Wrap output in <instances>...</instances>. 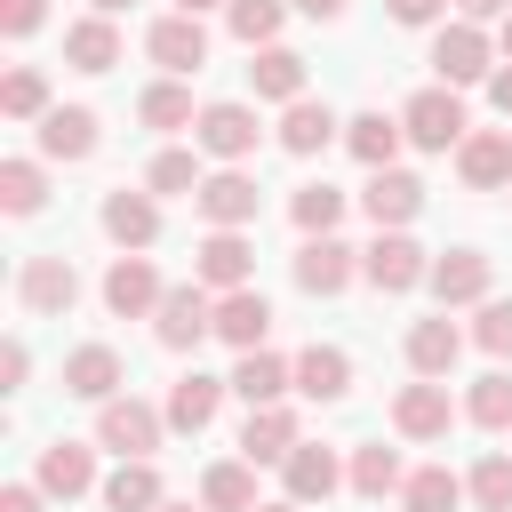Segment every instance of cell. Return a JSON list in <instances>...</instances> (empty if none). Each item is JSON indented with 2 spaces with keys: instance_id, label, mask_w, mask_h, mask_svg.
Instances as JSON below:
<instances>
[{
  "instance_id": "cell-2",
  "label": "cell",
  "mask_w": 512,
  "mask_h": 512,
  "mask_svg": "<svg viewBox=\"0 0 512 512\" xmlns=\"http://www.w3.org/2000/svg\"><path fill=\"white\" fill-rule=\"evenodd\" d=\"M400 128H408V144H416V152H456V144L472 136V120H464V96H456L448 80L416 88V96L400 104Z\"/></svg>"
},
{
  "instance_id": "cell-56",
  "label": "cell",
  "mask_w": 512,
  "mask_h": 512,
  "mask_svg": "<svg viewBox=\"0 0 512 512\" xmlns=\"http://www.w3.org/2000/svg\"><path fill=\"white\" fill-rule=\"evenodd\" d=\"M160 512H208V504H176V496H168V504H160Z\"/></svg>"
},
{
  "instance_id": "cell-34",
  "label": "cell",
  "mask_w": 512,
  "mask_h": 512,
  "mask_svg": "<svg viewBox=\"0 0 512 512\" xmlns=\"http://www.w3.org/2000/svg\"><path fill=\"white\" fill-rule=\"evenodd\" d=\"M136 120H144L152 136H176V128H192V120H200V104H192V88H184L176 72H160V80L136 96Z\"/></svg>"
},
{
  "instance_id": "cell-19",
  "label": "cell",
  "mask_w": 512,
  "mask_h": 512,
  "mask_svg": "<svg viewBox=\"0 0 512 512\" xmlns=\"http://www.w3.org/2000/svg\"><path fill=\"white\" fill-rule=\"evenodd\" d=\"M456 176L464 192H512V128H472L456 144Z\"/></svg>"
},
{
  "instance_id": "cell-22",
  "label": "cell",
  "mask_w": 512,
  "mask_h": 512,
  "mask_svg": "<svg viewBox=\"0 0 512 512\" xmlns=\"http://www.w3.org/2000/svg\"><path fill=\"white\" fill-rule=\"evenodd\" d=\"M120 384H128V368H120V352H112V344H72V352H64V392H72V400L104 408Z\"/></svg>"
},
{
  "instance_id": "cell-1",
  "label": "cell",
  "mask_w": 512,
  "mask_h": 512,
  "mask_svg": "<svg viewBox=\"0 0 512 512\" xmlns=\"http://www.w3.org/2000/svg\"><path fill=\"white\" fill-rule=\"evenodd\" d=\"M448 88H488V72H496V32L488 24H472V16H456V24H440L432 32V56H424Z\"/></svg>"
},
{
  "instance_id": "cell-31",
  "label": "cell",
  "mask_w": 512,
  "mask_h": 512,
  "mask_svg": "<svg viewBox=\"0 0 512 512\" xmlns=\"http://www.w3.org/2000/svg\"><path fill=\"white\" fill-rule=\"evenodd\" d=\"M232 392H240L248 408L288 400V392H296V360H280V352H264V344H256V352H240V360H232Z\"/></svg>"
},
{
  "instance_id": "cell-13",
  "label": "cell",
  "mask_w": 512,
  "mask_h": 512,
  "mask_svg": "<svg viewBox=\"0 0 512 512\" xmlns=\"http://www.w3.org/2000/svg\"><path fill=\"white\" fill-rule=\"evenodd\" d=\"M424 288L440 296V312H464V304H488V296H496V264H488L480 248H440Z\"/></svg>"
},
{
  "instance_id": "cell-9",
  "label": "cell",
  "mask_w": 512,
  "mask_h": 512,
  "mask_svg": "<svg viewBox=\"0 0 512 512\" xmlns=\"http://www.w3.org/2000/svg\"><path fill=\"white\" fill-rule=\"evenodd\" d=\"M192 208H200V224H208V232H248V224H256V208H264V192H256V176H248V168H208V184L192 192Z\"/></svg>"
},
{
  "instance_id": "cell-51",
  "label": "cell",
  "mask_w": 512,
  "mask_h": 512,
  "mask_svg": "<svg viewBox=\"0 0 512 512\" xmlns=\"http://www.w3.org/2000/svg\"><path fill=\"white\" fill-rule=\"evenodd\" d=\"M344 8L352 0H296V16H312V24H344Z\"/></svg>"
},
{
  "instance_id": "cell-30",
  "label": "cell",
  "mask_w": 512,
  "mask_h": 512,
  "mask_svg": "<svg viewBox=\"0 0 512 512\" xmlns=\"http://www.w3.org/2000/svg\"><path fill=\"white\" fill-rule=\"evenodd\" d=\"M296 392L320 400V408L344 400V392H352V352H344V344H304V352H296Z\"/></svg>"
},
{
  "instance_id": "cell-8",
  "label": "cell",
  "mask_w": 512,
  "mask_h": 512,
  "mask_svg": "<svg viewBox=\"0 0 512 512\" xmlns=\"http://www.w3.org/2000/svg\"><path fill=\"white\" fill-rule=\"evenodd\" d=\"M160 296H168V280L152 272L144 248H120V256L104 264V312H112V320H152Z\"/></svg>"
},
{
  "instance_id": "cell-36",
  "label": "cell",
  "mask_w": 512,
  "mask_h": 512,
  "mask_svg": "<svg viewBox=\"0 0 512 512\" xmlns=\"http://www.w3.org/2000/svg\"><path fill=\"white\" fill-rule=\"evenodd\" d=\"M200 504H208V512H256V464H248V456L208 464V472H200Z\"/></svg>"
},
{
  "instance_id": "cell-20",
  "label": "cell",
  "mask_w": 512,
  "mask_h": 512,
  "mask_svg": "<svg viewBox=\"0 0 512 512\" xmlns=\"http://www.w3.org/2000/svg\"><path fill=\"white\" fill-rule=\"evenodd\" d=\"M272 136H280L288 160H312V152H328V144L344 136V120H336L320 96H296V104H280V128H272Z\"/></svg>"
},
{
  "instance_id": "cell-16",
  "label": "cell",
  "mask_w": 512,
  "mask_h": 512,
  "mask_svg": "<svg viewBox=\"0 0 512 512\" xmlns=\"http://www.w3.org/2000/svg\"><path fill=\"white\" fill-rule=\"evenodd\" d=\"M96 224H104V240H112V248H152V240H160V192H144V184H136V192H128V184H120V192H104Z\"/></svg>"
},
{
  "instance_id": "cell-48",
  "label": "cell",
  "mask_w": 512,
  "mask_h": 512,
  "mask_svg": "<svg viewBox=\"0 0 512 512\" xmlns=\"http://www.w3.org/2000/svg\"><path fill=\"white\" fill-rule=\"evenodd\" d=\"M0 512H48V488L40 480H8L0 488Z\"/></svg>"
},
{
  "instance_id": "cell-53",
  "label": "cell",
  "mask_w": 512,
  "mask_h": 512,
  "mask_svg": "<svg viewBox=\"0 0 512 512\" xmlns=\"http://www.w3.org/2000/svg\"><path fill=\"white\" fill-rule=\"evenodd\" d=\"M496 56H504V64H512V16H504V24H496Z\"/></svg>"
},
{
  "instance_id": "cell-7",
  "label": "cell",
  "mask_w": 512,
  "mask_h": 512,
  "mask_svg": "<svg viewBox=\"0 0 512 512\" xmlns=\"http://www.w3.org/2000/svg\"><path fill=\"white\" fill-rule=\"evenodd\" d=\"M16 304H24L32 320H64V312L80 304V272H72V256H56V248L24 256V272H16Z\"/></svg>"
},
{
  "instance_id": "cell-4",
  "label": "cell",
  "mask_w": 512,
  "mask_h": 512,
  "mask_svg": "<svg viewBox=\"0 0 512 512\" xmlns=\"http://www.w3.org/2000/svg\"><path fill=\"white\" fill-rule=\"evenodd\" d=\"M160 440H168V408H152L136 392H112L96 408V448H112V456H160Z\"/></svg>"
},
{
  "instance_id": "cell-10",
  "label": "cell",
  "mask_w": 512,
  "mask_h": 512,
  "mask_svg": "<svg viewBox=\"0 0 512 512\" xmlns=\"http://www.w3.org/2000/svg\"><path fill=\"white\" fill-rule=\"evenodd\" d=\"M288 272H296L304 296H344L360 280V248H344L336 232H304V248L288 256Z\"/></svg>"
},
{
  "instance_id": "cell-35",
  "label": "cell",
  "mask_w": 512,
  "mask_h": 512,
  "mask_svg": "<svg viewBox=\"0 0 512 512\" xmlns=\"http://www.w3.org/2000/svg\"><path fill=\"white\" fill-rule=\"evenodd\" d=\"M200 160H208L200 144H192V152H184V144H160V152H152V168H144V192H160V200H192V192L208 184V168H200Z\"/></svg>"
},
{
  "instance_id": "cell-29",
  "label": "cell",
  "mask_w": 512,
  "mask_h": 512,
  "mask_svg": "<svg viewBox=\"0 0 512 512\" xmlns=\"http://www.w3.org/2000/svg\"><path fill=\"white\" fill-rule=\"evenodd\" d=\"M400 144H408L400 112H352V120H344V152H352L360 168H392Z\"/></svg>"
},
{
  "instance_id": "cell-25",
  "label": "cell",
  "mask_w": 512,
  "mask_h": 512,
  "mask_svg": "<svg viewBox=\"0 0 512 512\" xmlns=\"http://www.w3.org/2000/svg\"><path fill=\"white\" fill-rule=\"evenodd\" d=\"M464 344H472V328H456L448 312H432V320L408 328V368H416V376H456Z\"/></svg>"
},
{
  "instance_id": "cell-21",
  "label": "cell",
  "mask_w": 512,
  "mask_h": 512,
  "mask_svg": "<svg viewBox=\"0 0 512 512\" xmlns=\"http://www.w3.org/2000/svg\"><path fill=\"white\" fill-rule=\"evenodd\" d=\"M104 144V120L88 104H48L40 112V160H88Z\"/></svg>"
},
{
  "instance_id": "cell-42",
  "label": "cell",
  "mask_w": 512,
  "mask_h": 512,
  "mask_svg": "<svg viewBox=\"0 0 512 512\" xmlns=\"http://www.w3.org/2000/svg\"><path fill=\"white\" fill-rule=\"evenodd\" d=\"M288 216H296V232H336L344 224V192L320 176V184H296L288 192Z\"/></svg>"
},
{
  "instance_id": "cell-17",
  "label": "cell",
  "mask_w": 512,
  "mask_h": 512,
  "mask_svg": "<svg viewBox=\"0 0 512 512\" xmlns=\"http://www.w3.org/2000/svg\"><path fill=\"white\" fill-rule=\"evenodd\" d=\"M192 280L216 288V296H224V288H248V280H256V240H248V232H208V240L192 248Z\"/></svg>"
},
{
  "instance_id": "cell-5",
  "label": "cell",
  "mask_w": 512,
  "mask_h": 512,
  "mask_svg": "<svg viewBox=\"0 0 512 512\" xmlns=\"http://www.w3.org/2000/svg\"><path fill=\"white\" fill-rule=\"evenodd\" d=\"M192 144L208 152V160H224V168H240L256 144H264V120H256V104H200V120H192Z\"/></svg>"
},
{
  "instance_id": "cell-38",
  "label": "cell",
  "mask_w": 512,
  "mask_h": 512,
  "mask_svg": "<svg viewBox=\"0 0 512 512\" xmlns=\"http://www.w3.org/2000/svg\"><path fill=\"white\" fill-rule=\"evenodd\" d=\"M288 8H296V0H232V8H224V32H232L240 48H272L280 24H288Z\"/></svg>"
},
{
  "instance_id": "cell-45",
  "label": "cell",
  "mask_w": 512,
  "mask_h": 512,
  "mask_svg": "<svg viewBox=\"0 0 512 512\" xmlns=\"http://www.w3.org/2000/svg\"><path fill=\"white\" fill-rule=\"evenodd\" d=\"M384 16L408 24V32H440L448 24V0H384Z\"/></svg>"
},
{
  "instance_id": "cell-50",
  "label": "cell",
  "mask_w": 512,
  "mask_h": 512,
  "mask_svg": "<svg viewBox=\"0 0 512 512\" xmlns=\"http://www.w3.org/2000/svg\"><path fill=\"white\" fill-rule=\"evenodd\" d=\"M488 104L512 120V64H496V72H488Z\"/></svg>"
},
{
  "instance_id": "cell-18",
  "label": "cell",
  "mask_w": 512,
  "mask_h": 512,
  "mask_svg": "<svg viewBox=\"0 0 512 512\" xmlns=\"http://www.w3.org/2000/svg\"><path fill=\"white\" fill-rule=\"evenodd\" d=\"M32 480H40L56 504H72V496L104 488V480H96V440H48V448H40V464H32Z\"/></svg>"
},
{
  "instance_id": "cell-40",
  "label": "cell",
  "mask_w": 512,
  "mask_h": 512,
  "mask_svg": "<svg viewBox=\"0 0 512 512\" xmlns=\"http://www.w3.org/2000/svg\"><path fill=\"white\" fill-rule=\"evenodd\" d=\"M0 208L8 216H40L48 208V168L40 160H0Z\"/></svg>"
},
{
  "instance_id": "cell-14",
  "label": "cell",
  "mask_w": 512,
  "mask_h": 512,
  "mask_svg": "<svg viewBox=\"0 0 512 512\" xmlns=\"http://www.w3.org/2000/svg\"><path fill=\"white\" fill-rule=\"evenodd\" d=\"M280 488H288L296 504H328V496L344 488V456H336L328 440H296V448L280 456Z\"/></svg>"
},
{
  "instance_id": "cell-39",
  "label": "cell",
  "mask_w": 512,
  "mask_h": 512,
  "mask_svg": "<svg viewBox=\"0 0 512 512\" xmlns=\"http://www.w3.org/2000/svg\"><path fill=\"white\" fill-rule=\"evenodd\" d=\"M464 416H472L480 432H512V368H488V376H472V392H464Z\"/></svg>"
},
{
  "instance_id": "cell-23",
  "label": "cell",
  "mask_w": 512,
  "mask_h": 512,
  "mask_svg": "<svg viewBox=\"0 0 512 512\" xmlns=\"http://www.w3.org/2000/svg\"><path fill=\"white\" fill-rule=\"evenodd\" d=\"M224 392H232V376H200V368H184L176 384H168V432H208L216 424V408H224Z\"/></svg>"
},
{
  "instance_id": "cell-26",
  "label": "cell",
  "mask_w": 512,
  "mask_h": 512,
  "mask_svg": "<svg viewBox=\"0 0 512 512\" xmlns=\"http://www.w3.org/2000/svg\"><path fill=\"white\" fill-rule=\"evenodd\" d=\"M296 440H304V424H296L288 400H264V408H248V424H240V456H248V464H280Z\"/></svg>"
},
{
  "instance_id": "cell-44",
  "label": "cell",
  "mask_w": 512,
  "mask_h": 512,
  "mask_svg": "<svg viewBox=\"0 0 512 512\" xmlns=\"http://www.w3.org/2000/svg\"><path fill=\"white\" fill-rule=\"evenodd\" d=\"M472 344H480L488 360H512V296L472 304Z\"/></svg>"
},
{
  "instance_id": "cell-12",
  "label": "cell",
  "mask_w": 512,
  "mask_h": 512,
  "mask_svg": "<svg viewBox=\"0 0 512 512\" xmlns=\"http://www.w3.org/2000/svg\"><path fill=\"white\" fill-rule=\"evenodd\" d=\"M360 208H368V224H376V232H408V224L424 216V176H408L400 160H392V168H368Z\"/></svg>"
},
{
  "instance_id": "cell-24",
  "label": "cell",
  "mask_w": 512,
  "mask_h": 512,
  "mask_svg": "<svg viewBox=\"0 0 512 512\" xmlns=\"http://www.w3.org/2000/svg\"><path fill=\"white\" fill-rule=\"evenodd\" d=\"M216 336H224L232 352H256V344L272 336V304H264V288H256V280L216 296Z\"/></svg>"
},
{
  "instance_id": "cell-55",
  "label": "cell",
  "mask_w": 512,
  "mask_h": 512,
  "mask_svg": "<svg viewBox=\"0 0 512 512\" xmlns=\"http://www.w3.org/2000/svg\"><path fill=\"white\" fill-rule=\"evenodd\" d=\"M256 512H304V504H296V496H280V504H256Z\"/></svg>"
},
{
  "instance_id": "cell-11",
  "label": "cell",
  "mask_w": 512,
  "mask_h": 512,
  "mask_svg": "<svg viewBox=\"0 0 512 512\" xmlns=\"http://www.w3.org/2000/svg\"><path fill=\"white\" fill-rule=\"evenodd\" d=\"M456 416H464V408L448 400V376H416V384L392 392V432H400V440H448Z\"/></svg>"
},
{
  "instance_id": "cell-33",
  "label": "cell",
  "mask_w": 512,
  "mask_h": 512,
  "mask_svg": "<svg viewBox=\"0 0 512 512\" xmlns=\"http://www.w3.org/2000/svg\"><path fill=\"white\" fill-rule=\"evenodd\" d=\"M96 496H104V512H160V504H168V488H160L152 456H120V472H112Z\"/></svg>"
},
{
  "instance_id": "cell-27",
  "label": "cell",
  "mask_w": 512,
  "mask_h": 512,
  "mask_svg": "<svg viewBox=\"0 0 512 512\" xmlns=\"http://www.w3.org/2000/svg\"><path fill=\"white\" fill-rule=\"evenodd\" d=\"M400 480H408V464H400V448H384V440H360V448L344 456V488H352L360 504L400 496Z\"/></svg>"
},
{
  "instance_id": "cell-49",
  "label": "cell",
  "mask_w": 512,
  "mask_h": 512,
  "mask_svg": "<svg viewBox=\"0 0 512 512\" xmlns=\"http://www.w3.org/2000/svg\"><path fill=\"white\" fill-rule=\"evenodd\" d=\"M456 16H472V24H504L512 0H456Z\"/></svg>"
},
{
  "instance_id": "cell-37",
  "label": "cell",
  "mask_w": 512,
  "mask_h": 512,
  "mask_svg": "<svg viewBox=\"0 0 512 512\" xmlns=\"http://www.w3.org/2000/svg\"><path fill=\"white\" fill-rule=\"evenodd\" d=\"M472 488L448 472V464H416L408 480H400V512H456Z\"/></svg>"
},
{
  "instance_id": "cell-46",
  "label": "cell",
  "mask_w": 512,
  "mask_h": 512,
  "mask_svg": "<svg viewBox=\"0 0 512 512\" xmlns=\"http://www.w3.org/2000/svg\"><path fill=\"white\" fill-rule=\"evenodd\" d=\"M40 24H48V0H0V32L8 40H32Z\"/></svg>"
},
{
  "instance_id": "cell-3",
  "label": "cell",
  "mask_w": 512,
  "mask_h": 512,
  "mask_svg": "<svg viewBox=\"0 0 512 512\" xmlns=\"http://www.w3.org/2000/svg\"><path fill=\"white\" fill-rule=\"evenodd\" d=\"M208 336H216V288L176 280V288L160 296V312H152V344H160V352H200Z\"/></svg>"
},
{
  "instance_id": "cell-28",
  "label": "cell",
  "mask_w": 512,
  "mask_h": 512,
  "mask_svg": "<svg viewBox=\"0 0 512 512\" xmlns=\"http://www.w3.org/2000/svg\"><path fill=\"white\" fill-rule=\"evenodd\" d=\"M248 88H256V104H296L304 96V56L296 48H248Z\"/></svg>"
},
{
  "instance_id": "cell-6",
  "label": "cell",
  "mask_w": 512,
  "mask_h": 512,
  "mask_svg": "<svg viewBox=\"0 0 512 512\" xmlns=\"http://www.w3.org/2000/svg\"><path fill=\"white\" fill-rule=\"evenodd\" d=\"M360 280H368L376 296H408V288L432 280V256H424L408 232H376V240L360 248Z\"/></svg>"
},
{
  "instance_id": "cell-52",
  "label": "cell",
  "mask_w": 512,
  "mask_h": 512,
  "mask_svg": "<svg viewBox=\"0 0 512 512\" xmlns=\"http://www.w3.org/2000/svg\"><path fill=\"white\" fill-rule=\"evenodd\" d=\"M88 8H96V16H128L136 0H88Z\"/></svg>"
},
{
  "instance_id": "cell-41",
  "label": "cell",
  "mask_w": 512,
  "mask_h": 512,
  "mask_svg": "<svg viewBox=\"0 0 512 512\" xmlns=\"http://www.w3.org/2000/svg\"><path fill=\"white\" fill-rule=\"evenodd\" d=\"M56 96H48V72L40 64H8V80H0V112L8 120H40Z\"/></svg>"
},
{
  "instance_id": "cell-54",
  "label": "cell",
  "mask_w": 512,
  "mask_h": 512,
  "mask_svg": "<svg viewBox=\"0 0 512 512\" xmlns=\"http://www.w3.org/2000/svg\"><path fill=\"white\" fill-rule=\"evenodd\" d=\"M184 16H208V8H232V0H176Z\"/></svg>"
},
{
  "instance_id": "cell-15",
  "label": "cell",
  "mask_w": 512,
  "mask_h": 512,
  "mask_svg": "<svg viewBox=\"0 0 512 512\" xmlns=\"http://www.w3.org/2000/svg\"><path fill=\"white\" fill-rule=\"evenodd\" d=\"M144 56H152L160 72H176V80H192V72L208 64V24L176 8V16H160V24L144 32Z\"/></svg>"
},
{
  "instance_id": "cell-47",
  "label": "cell",
  "mask_w": 512,
  "mask_h": 512,
  "mask_svg": "<svg viewBox=\"0 0 512 512\" xmlns=\"http://www.w3.org/2000/svg\"><path fill=\"white\" fill-rule=\"evenodd\" d=\"M24 384H32V344L8 336V344H0V392H24Z\"/></svg>"
},
{
  "instance_id": "cell-32",
  "label": "cell",
  "mask_w": 512,
  "mask_h": 512,
  "mask_svg": "<svg viewBox=\"0 0 512 512\" xmlns=\"http://www.w3.org/2000/svg\"><path fill=\"white\" fill-rule=\"evenodd\" d=\"M64 64H72V72H112V64H120V24L96 16V8H88L80 24H64Z\"/></svg>"
},
{
  "instance_id": "cell-43",
  "label": "cell",
  "mask_w": 512,
  "mask_h": 512,
  "mask_svg": "<svg viewBox=\"0 0 512 512\" xmlns=\"http://www.w3.org/2000/svg\"><path fill=\"white\" fill-rule=\"evenodd\" d=\"M464 488H472V504H480V512H512V456H496V448H488V456L464 472Z\"/></svg>"
}]
</instances>
